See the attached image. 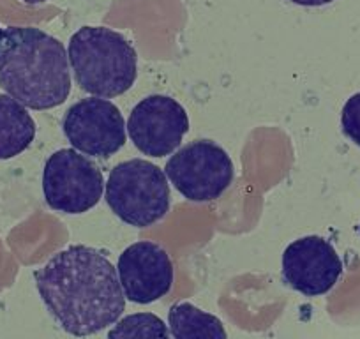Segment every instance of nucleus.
Here are the masks:
<instances>
[{
    "label": "nucleus",
    "mask_w": 360,
    "mask_h": 339,
    "mask_svg": "<svg viewBox=\"0 0 360 339\" xmlns=\"http://www.w3.org/2000/svg\"><path fill=\"white\" fill-rule=\"evenodd\" d=\"M36 288L51 316L75 338H86L119 321L126 295L105 252L71 245L34 272Z\"/></svg>",
    "instance_id": "nucleus-1"
},
{
    "label": "nucleus",
    "mask_w": 360,
    "mask_h": 339,
    "mask_svg": "<svg viewBox=\"0 0 360 339\" xmlns=\"http://www.w3.org/2000/svg\"><path fill=\"white\" fill-rule=\"evenodd\" d=\"M0 87L30 110H51L71 94L64 44L36 27H9L0 46Z\"/></svg>",
    "instance_id": "nucleus-2"
},
{
    "label": "nucleus",
    "mask_w": 360,
    "mask_h": 339,
    "mask_svg": "<svg viewBox=\"0 0 360 339\" xmlns=\"http://www.w3.org/2000/svg\"><path fill=\"white\" fill-rule=\"evenodd\" d=\"M68 57L79 89L94 98H117L136 82V50L108 27L76 30L69 39Z\"/></svg>",
    "instance_id": "nucleus-3"
},
{
    "label": "nucleus",
    "mask_w": 360,
    "mask_h": 339,
    "mask_svg": "<svg viewBox=\"0 0 360 339\" xmlns=\"http://www.w3.org/2000/svg\"><path fill=\"white\" fill-rule=\"evenodd\" d=\"M106 203L124 223L145 228L169 210V184L158 165L145 159L119 162L106 182Z\"/></svg>",
    "instance_id": "nucleus-4"
},
{
    "label": "nucleus",
    "mask_w": 360,
    "mask_h": 339,
    "mask_svg": "<svg viewBox=\"0 0 360 339\" xmlns=\"http://www.w3.org/2000/svg\"><path fill=\"white\" fill-rule=\"evenodd\" d=\"M165 174L176 191L191 202H212L233 181V162L216 141L196 140L168 159Z\"/></svg>",
    "instance_id": "nucleus-5"
},
{
    "label": "nucleus",
    "mask_w": 360,
    "mask_h": 339,
    "mask_svg": "<svg viewBox=\"0 0 360 339\" xmlns=\"http://www.w3.org/2000/svg\"><path fill=\"white\" fill-rule=\"evenodd\" d=\"M105 179L94 162L75 148H60L44 162L43 193L53 210L83 214L103 196Z\"/></svg>",
    "instance_id": "nucleus-6"
},
{
    "label": "nucleus",
    "mask_w": 360,
    "mask_h": 339,
    "mask_svg": "<svg viewBox=\"0 0 360 339\" xmlns=\"http://www.w3.org/2000/svg\"><path fill=\"white\" fill-rule=\"evenodd\" d=\"M64 134L82 154L106 159L126 143V122L108 99L86 98L75 103L62 120Z\"/></svg>",
    "instance_id": "nucleus-7"
},
{
    "label": "nucleus",
    "mask_w": 360,
    "mask_h": 339,
    "mask_svg": "<svg viewBox=\"0 0 360 339\" xmlns=\"http://www.w3.org/2000/svg\"><path fill=\"white\" fill-rule=\"evenodd\" d=\"M126 129L138 151L152 158H162L180 147L189 131V119L179 101L154 94L134 106Z\"/></svg>",
    "instance_id": "nucleus-8"
},
{
    "label": "nucleus",
    "mask_w": 360,
    "mask_h": 339,
    "mask_svg": "<svg viewBox=\"0 0 360 339\" xmlns=\"http://www.w3.org/2000/svg\"><path fill=\"white\" fill-rule=\"evenodd\" d=\"M342 262L334 245L318 235L297 238L283 252V278L306 297H318L334 288Z\"/></svg>",
    "instance_id": "nucleus-9"
},
{
    "label": "nucleus",
    "mask_w": 360,
    "mask_h": 339,
    "mask_svg": "<svg viewBox=\"0 0 360 339\" xmlns=\"http://www.w3.org/2000/svg\"><path fill=\"white\" fill-rule=\"evenodd\" d=\"M120 286L127 300L150 304L162 299L173 286V264L168 252L154 242L131 244L117 264Z\"/></svg>",
    "instance_id": "nucleus-10"
},
{
    "label": "nucleus",
    "mask_w": 360,
    "mask_h": 339,
    "mask_svg": "<svg viewBox=\"0 0 360 339\" xmlns=\"http://www.w3.org/2000/svg\"><path fill=\"white\" fill-rule=\"evenodd\" d=\"M36 138V122L11 96L0 92V161L25 152Z\"/></svg>",
    "instance_id": "nucleus-11"
},
{
    "label": "nucleus",
    "mask_w": 360,
    "mask_h": 339,
    "mask_svg": "<svg viewBox=\"0 0 360 339\" xmlns=\"http://www.w3.org/2000/svg\"><path fill=\"white\" fill-rule=\"evenodd\" d=\"M172 339H228L223 321L189 302H179L168 313Z\"/></svg>",
    "instance_id": "nucleus-12"
},
{
    "label": "nucleus",
    "mask_w": 360,
    "mask_h": 339,
    "mask_svg": "<svg viewBox=\"0 0 360 339\" xmlns=\"http://www.w3.org/2000/svg\"><path fill=\"white\" fill-rule=\"evenodd\" d=\"M106 339H169V331L158 314L134 313L117 321Z\"/></svg>",
    "instance_id": "nucleus-13"
},
{
    "label": "nucleus",
    "mask_w": 360,
    "mask_h": 339,
    "mask_svg": "<svg viewBox=\"0 0 360 339\" xmlns=\"http://www.w3.org/2000/svg\"><path fill=\"white\" fill-rule=\"evenodd\" d=\"M342 133L360 147V92L345 103L341 112Z\"/></svg>",
    "instance_id": "nucleus-14"
},
{
    "label": "nucleus",
    "mask_w": 360,
    "mask_h": 339,
    "mask_svg": "<svg viewBox=\"0 0 360 339\" xmlns=\"http://www.w3.org/2000/svg\"><path fill=\"white\" fill-rule=\"evenodd\" d=\"M290 2L297 6H306V8H320V6L332 4L334 0H290Z\"/></svg>",
    "instance_id": "nucleus-15"
},
{
    "label": "nucleus",
    "mask_w": 360,
    "mask_h": 339,
    "mask_svg": "<svg viewBox=\"0 0 360 339\" xmlns=\"http://www.w3.org/2000/svg\"><path fill=\"white\" fill-rule=\"evenodd\" d=\"M22 2H25V4L29 6H36V4H43V2H46V0H22Z\"/></svg>",
    "instance_id": "nucleus-16"
},
{
    "label": "nucleus",
    "mask_w": 360,
    "mask_h": 339,
    "mask_svg": "<svg viewBox=\"0 0 360 339\" xmlns=\"http://www.w3.org/2000/svg\"><path fill=\"white\" fill-rule=\"evenodd\" d=\"M2 39H4V30L0 29V46H2Z\"/></svg>",
    "instance_id": "nucleus-17"
},
{
    "label": "nucleus",
    "mask_w": 360,
    "mask_h": 339,
    "mask_svg": "<svg viewBox=\"0 0 360 339\" xmlns=\"http://www.w3.org/2000/svg\"><path fill=\"white\" fill-rule=\"evenodd\" d=\"M359 231H360V228H359Z\"/></svg>",
    "instance_id": "nucleus-18"
}]
</instances>
